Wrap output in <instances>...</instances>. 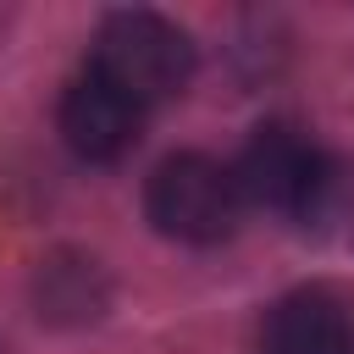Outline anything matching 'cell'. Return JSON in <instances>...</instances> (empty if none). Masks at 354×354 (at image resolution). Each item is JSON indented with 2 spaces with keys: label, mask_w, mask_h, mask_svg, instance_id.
Masks as SVG:
<instances>
[{
  "label": "cell",
  "mask_w": 354,
  "mask_h": 354,
  "mask_svg": "<svg viewBox=\"0 0 354 354\" xmlns=\"http://www.w3.org/2000/svg\"><path fill=\"white\" fill-rule=\"evenodd\" d=\"M144 210H149L155 232H166L177 243H221V238H232V227L243 216V194H238L232 166L183 149L149 171Z\"/></svg>",
  "instance_id": "7a4b0ae2"
},
{
  "label": "cell",
  "mask_w": 354,
  "mask_h": 354,
  "mask_svg": "<svg viewBox=\"0 0 354 354\" xmlns=\"http://www.w3.org/2000/svg\"><path fill=\"white\" fill-rule=\"evenodd\" d=\"M266 354H354V310L332 288H299L260 321Z\"/></svg>",
  "instance_id": "5b68a950"
},
{
  "label": "cell",
  "mask_w": 354,
  "mask_h": 354,
  "mask_svg": "<svg viewBox=\"0 0 354 354\" xmlns=\"http://www.w3.org/2000/svg\"><path fill=\"white\" fill-rule=\"evenodd\" d=\"M232 177H238L243 205H260L277 216H310L332 183V166L310 133H299L293 122H266L243 144Z\"/></svg>",
  "instance_id": "3957f363"
},
{
  "label": "cell",
  "mask_w": 354,
  "mask_h": 354,
  "mask_svg": "<svg viewBox=\"0 0 354 354\" xmlns=\"http://www.w3.org/2000/svg\"><path fill=\"white\" fill-rule=\"evenodd\" d=\"M88 72H100L105 83H116L127 100H138L149 111L155 100H171V94L188 88L194 44L160 11H111L94 33Z\"/></svg>",
  "instance_id": "6da1fadb"
},
{
  "label": "cell",
  "mask_w": 354,
  "mask_h": 354,
  "mask_svg": "<svg viewBox=\"0 0 354 354\" xmlns=\"http://www.w3.org/2000/svg\"><path fill=\"white\" fill-rule=\"evenodd\" d=\"M138 133H144V105L127 100L100 72L72 77V88L61 94V138H66V149L77 160L111 166L138 144Z\"/></svg>",
  "instance_id": "277c9868"
}]
</instances>
